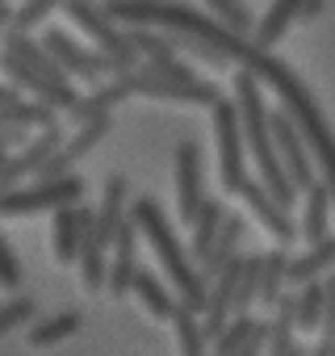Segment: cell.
Wrapping results in <instances>:
<instances>
[{
	"mask_svg": "<svg viewBox=\"0 0 335 356\" xmlns=\"http://www.w3.org/2000/svg\"><path fill=\"white\" fill-rule=\"evenodd\" d=\"M222 218H227V206H222L218 197H206L202 210H197V218L189 222V227H193V248H189L193 264H202V260L210 256V248H214V239H218V231H222Z\"/></svg>",
	"mask_w": 335,
	"mask_h": 356,
	"instance_id": "cell-16",
	"label": "cell"
},
{
	"mask_svg": "<svg viewBox=\"0 0 335 356\" xmlns=\"http://www.w3.org/2000/svg\"><path fill=\"white\" fill-rule=\"evenodd\" d=\"M335 264V239H322L314 248H306L302 256H289V268H285V285H306V281H318V273H327Z\"/></svg>",
	"mask_w": 335,
	"mask_h": 356,
	"instance_id": "cell-19",
	"label": "cell"
},
{
	"mask_svg": "<svg viewBox=\"0 0 335 356\" xmlns=\"http://www.w3.org/2000/svg\"><path fill=\"white\" fill-rule=\"evenodd\" d=\"M306 356H335V335H327V331H322V339H318Z\"/></svg>",
	"mask_w": 335,
	"mask_h": 356,
	"instance_id": "cell-34",
	"label": "cell"
},
{
	"mask_svg": "<svg viewBox=\"0 0 335 356\" xmlns=\"http://www.w3.org/2000/svg\"><path fill=\"white\" fill-rule=\"evenodd\" d=\"M130 222H134V231L155 248V256H159V264H163L168 281H172V289L181 293L177 302H181L185 310L202 314V306H206V281L197 277V264H193V260H189V252L181 248L177 231L168 227L163 210H159L151 197H138V202L130 206Z\"/></svg>",
	"mask_w": 335,
	"mask_h": 356,
	"instance_id": "cell-2",
	"label": "cell"
},
{
	"mask_svg": "<svg viewBox=\"0 0 335 356\" xmlns=\"http://www.w3.org/2000/svg\"><path fill=\"white\" fill-rule=\"evenodd\" d=\"M172 327H177V343H181V356H206L210 339L202 335V314H193V310H185V306L177 302Z\"/></svg>",
	"mask_w": 335,
	"mask_h": 356,
	"instance_id": "cell-27",
	"label": "cell"
},
{
	"mask_svg": "<svg viewBox=\"0 0 335 356\" xmlns=\"http://www.w3.org/2000/svg\"><path fill=\"white\" fill-rule=\"evenodd\" d=\"M88 231H92V210H84V206H63V210H55V227H51L55 260H59V264H76V256H80Z\"/></svg>",
	"mask_w": 335,
	"mask_h": 356,
	"instance_id": "cell-12",
	"label": "cell"
},
{
	"mask_svg": "<svg viewBox=\"0 0 335 356\" xmlns=\"http://www.w3.org/2000/svg\"><path fill=\"white\" fill-rule=\"evenodd\" d=\"M80 310H59V314H51V318H38L34 327H30V348H55L59 339H67V335H76L80 331Z\"/></svg>",
	"mask_w": 335,
	"mask_h": 356,
	"instance_id": "cell-24",
	"label": "cell"
},
{
	"mask_svg": "<svg viewBox=\"0 0 335 356\" xmlns=\"http://www.w3.org/2000/svg\"><path fill=\"white\" fill-rule=\"evenodd\" d=\"M13 26V9H9V0H0V30H9Z\"/></svg>",
	"mask_w": 335,
	"mask_h": 356,
	"instance_id": "cell-36",
	"label": "cell"
},
{
	"mask_svg": "<svg viewBox=\"0 0 335 356\" xmlns=\"http://www.w3.org/2000/svg\"><path fill=\"white\" fill-rule=\"evenodd\" d=\"M59 147H63V126L55 122V126L38 130L30 143H22V151H17V155H5V159H0V197L13 193V189H17V185H26V181H34L38 168H42Z\"/></svg>",
	"mask_w": 335,
	"mask_h": 356,
	"instance_id": "cell-6",
	"label": "cell"
},
{
	"mask_svg": "<svg viewBox=\"0 0 335 356\" xmlns=\"http://www.w3.org/2000/svg\"><path fill=\"white\" fill-rule=\"evenodd\" d=\"M42 51L55 59V67H59L67 80H84V84L113 80V67H109L97 51H84L76 38H67L63 30H47V34H42Z\"/></svg>",
	"mask_w": 335,
	"mask_h": 356,
	"instance_id": "cell-8",
	"label": "cell"
},
{
	"mask_svg": "<svg viewBox=\"0 0 335 356\" xmlns=\"http://www.w3.org/2000/svg\"><path fill=\"white\" fill-rule=\"evenodd\" d=\"M285 268H289V252L285 248H272V252H264L260 256V298L256 302H264L268 310L281 302V293H285Z\"/></svg>",
	"mask_w": 335,
	"mask_h": 356,
	"instance_id": "cell-22",
	"label": "cell"
},
{
	"mask_svg": "<svg viewBox=\"0 0 335 356\" xmlns=\"http://www.w3.org/2000/svg\"><path fill=\"white\" fill-rule=\"evenodd\" d=\"M22 101V92L17 88H9V84H0V105H17Z\"/></svg>",
	"mask_w": 335,
	"mask_h": 356,
	"instance_id": "cell-35",
	"label": "cell"
},
{
	"mask_svg": "<svg viewBox=\"0 0 335 356\" xmlns=\"http://www.w3.org/2000/svg\"><path fill=\"white\" fill-rule=\"evenodd\" d=\"M322 9V0H306V5H302V17H314Z\"/></svg>",
	"mask_w": 335,
	"mask_h": 356,
	"instance_id": "cell-37",
	"label": "cell"
},
{
	"mask_svg": "<svg viewBox=\"0 0 335 356\" xmlns=\"http://www.w3.org/2000/svg\"><path fill=\"white\" fill-rule=\"evenodd\" d=\"M122 222H126V176H109L101 193V210H92V243L109 252Z\"/></svg>",
	"mask_w": 335,
	"mask_h": 356,
	"instance_id": "cell-13",
	"label": "cell"
},
{
	"mask_svg": "<svg viewBox=\"0 0 335 356\" xmlns=\"http://www.w3.org/2000/svg\"><path fill=\"white\" fill-rule=\"evenodd\" d=\"M206 202V168H202V147L197 143H177V210L181 222H193Z\"/></svg>",
	"mask_w": 335,
	"mask_h": 356,
	"instance_id": "cell-9",
	"label": "cell"
},
{
	"mask_svg": "<svg viewBox=\"0 0 335 356\" xmlns=\"http://www.w3.org/2000/svg\"><path fill=\"white\" fill-rule=\"evenodd\" d=\"M76 264H80V281H84V289H105V268H109V256H105V248H97L92 243V231L84 235V248H80V256H76Z\"/></svg>",
	"mask_w": 335,
	"mask_h": 356,
	"instance_id": "cell-28",
	"label": "cell"
},
{
	"mask_svg": "<svg viewBox=\"0 0 335 356\" xmlns=\"http://www.w3.org/2000/svg\"><path fill=\"white\" fill-rule=\"evenodd\" d=\"M239 197L252 206V214L277 235V243H289L293 235H297V227H293V218H289V210H281L264 189H260V181H252V176H247V181H243V189H239Z\"/></svg>",
	"mask_w": 335,
	"mask_h": 356,
	"instance_id": "cell-15",
	"label": "cell"
},
{
	"mask_svg": "<svg viewBox=\"0 0 335 356\" xmlns=\"http://www.w3.org/2000/svg\"><path fill=\"white\" fill-rule=\"evenodd\" d=\"M264 327H268V318L239 314V318H231V323L222 327V335H218L210 348H214V356H239V352H243V348H247V343H252L260 331H264Z\"/></svg>",
	"mask_w": 335,
	"mask_h": 356,
	"instance_id": "cell-23",
	"label": "cell"
},
{
	"mask_svg": "<svg viewBox=\"0 0 335 356\" xmlns=\"http://www.w3.org/2000/svg\"><path fill=\"white\" fill-rule=\"evenodd\" d=\"M84 197V181L72 176H59V181H26L13 193L0 197V218H26V214H42V210H63V206H80Z\"/></svg>",
	"mask_w": 335,
	"mask_h": 356,
	"instance_id": "cell-4",
	"label": "cell"
},
{
	"mask_svg": "<svg viewBox=\"0 0 335 356\" xmlns=\"http://www.w3.org/2000/svg\"><path fill=\"white\" fill-rule=\"evenodd\" d=\"M26 143V130H0V155H9V147Z\"/></svg>",
	"mask_w": 335,
	"mask_h": 356,
	"instance_id": "cell-33",
	"label": "cell"
},
{
	"mask_svg": "<svg viewBox=\"0 0 335 356\" xmlns=\"http://www.w3.org/2000/svg\"><path fill=\"white\" fill-rule=\"evenodd\" d=\"M243 235H247V222L239 218V214H227L222 218V231H218V239H214V248H210V256L197 264V277L210 285L235 256H239V243H243Z\"/></svg>",
	"mask_w": 335,
	"mask_h": 356,
	"instance_id": "cell-14",
	"label": "cell"
},
{
	"mask_svg": "<svg viewBox=\"0 0 335 356\" xmlns=\"http://www.w3.org/2000/svg\"><path fill=\"white\" fill-rule=\"evenodd\" d=\"M0 289H22V260H17V252L9 248V239L0 235Z\"/></svg>",
	"mask_w": 335,
	"mask_h": 356,
	"instance_id": "cell-32",
	"label": "cell"
},
{
	"mask_svg": "<svg viewBox=\"0 0 335 356\" xmlns=\"http://www.w3.org/2000/svg\"><path fill=\"white\" fill-rule=\"evenodd\" d=\"M206 5L214 9V17L227 26L231 38H247V34H252L256 22H252V13L243 9V0H206Z\"/></svg>",
	"mask_w": 335,
	"mask_h": 356,
	"instance_id": "cell-29",
	"label": "cell"
},
{
	"mask_svg": "<svg viewBox=\"0 0 335 356\" xmlns=\"http://www.w3.org/2000/svg\"><path fill=\"white\" fill-rule=\"evenodd\" d=\"M67 0H22V9H13V26L17 34H30V26H42L55 9H63Z\"/></svg>",
	"mask_w": 335,
	"mask_h": 356,
	"instance_id": "cell-30",
	"label": "cell"
},
{
	"mask_svg": "<svg viewBox=\"0 0 335 356\" xmlns=\"http://www.w3.org/2000/svg\"><path fill=\"white\" fill-rule=\"evenodd\" d=\"M302 5H306V0H272L268 13H264V22L256 26V47H260V51L277 47V42H281V34L289 30V22H293V17H302Z\"/></svg>",
	"mask_w": 335,
	"mask_h": 356,
	"instance_id": "cell-21",
	"label": "cell"
},
{
	"mask_svg": "<svg viewBox=\"0 0 335 356\" xmlns=\"http://www.w3.org/2000/svg\"><path fill=\"white\" fill-rule=\"evenodd\" d=\"M322 314H327V289H322V281L297 285V293H293V327L302 335H310V331L322 327Z\"/></svg>",
	"mask_w": 335,
	"mask_h": 356,
	"instance_id": "cell-18",
	"label": "cell"
},
{
	"mask_svg": "<svg viewBox=\"0 0 335 356\" xmlns=\"http://www.w3.org/2000/svg\"><path fill=\"white\" fill-rule=\"evenodd\" d=\"M34 314H38V302L30 293L9 298L5 306H0V339H5L9 331H17V327H26V323H34Z\"/></svg>",
	"mask_w": 335,
	"mask_h": 356,
	"instance_id": "cell-31",
	"label": "cell"
},
{
	"mask_svg": "<svg viewBox=\"0 0 335 356\" xmlns=\"http://www.w3.org/2000/svg\"><path fill=\"white\" fill-rule=\"evenodd\" d=\"M130 293H134V298L155 314V318H172V314H177V298H172V289H168L155 273H147V268H138V273H134Z\"/></svg>",
	"mask_w": 335,
	"mask_h": 356,
	"instance_id": "cell-20",
	"label": "cell"
},
{
	"mask_svg": "<svg viewBox=\"0 0 335 356\" xmlns=\"http://www.w3.org/2000/svg\"><path fill=\"white\" fill-rule=\"evenodd\" d=\"M260 298V256H243L239 264V281H235V298H231V318L247 314Z\"/></svg>",
	"mask_w": 335,
	"mask_h": 356,
	"instance_id": "cell-26",
	"label": "cell"
},
{
	"mask_svg": "<svg viewBox=\"0 0 335 356\" xmlns=\"http://www.w3.org/2000/svg\"><path fill=\"white\" fill-rule=\"evenodd\" d=\"M235 113H239V130H243V147L252 151L256 168H260V189L281 206L289 210L297 202V189L285 176L277 151H272V138H268V109L260 101V84H256V72L252 67H239L235 72Z\"/></svg>",
	"mask_w": 335,
	"mask_h": 356,
	"instance_id": "cell-1",
	"label": "cell"
},
{
	"mask_svg": "<svg viewBox=\"0 0 335 356\" xmlns=\"http://www.w3.org/2000/svg\"><path fill=\"white\" fill-rule=\"evenodd\" d=\"M0 51L5 55H13L22 67H30L47 88H55V92H63V97H80L76 88H72V80L55 67V59L42 51V42H34L30 34H17V30H5V42H0Z\"/></svg>",
	"mask_w": 335,
	"mask_h": 356,
	"instance_id": "cell-10",
	"label": "cell"
},
{
	"mask_svg": "<svg viewBox=\"0 0 335 356\" xmlns=\"http://www.w3.org/2000/svg\"><path fill=\"white\" fill-rule=\"evenodd\" d=\"M268 138H272V151H277L285 176L293 181V189L297 193L310 189L314 185V163H310V151H306V143H302V134H297V126H293V118L285 109L268 113Z\"/></svg>",
	"mask_w": 335,
	"mask_h": 356,
	"instance_id": "cell-7",
	"label": "cell"
},
{
	"mask_svg": "<svg viewBox=\"0 0 335 356\" xmlns=\"http://www.w3.org/2000/svg\"><path fill=\"white\" fill-rule=\"evenodd\" d=\"M327 210H331V189L314 181V185L306 189V202H302V227H297L302 239H306L310 248L327 239V227H331V222H327Z\"/></svg>",
	"mask_w": 335,
	"mask_h": 356,
	"instance_id": "cell-17",
	"label": "cell"
},
{
	"mask_svg": "<svg viewBox=\"0 0 335 356\" xmlns=\"http://www.w3.org/2000/svg\"><path fill=\"white\" fill-rule=\"evenodd\" d=\"M63 9H67L72 26H80V30L97 42V55L113 67V76H126V72H134V67H138V55H134V47H130L126 30H122V26H113V22L105 17V9L97 5V0H67Z\"/></svg>",
	"mask_w": 335,
	"mask_h": 356,
	"instance_id": "cell-3",
	"label": "cell"
},
{
	"mask_svg": "<svg viewBox=\"0 0 335 356\" xmlns=\"http://www.w3.org/2000/svg\"><path fill=\"white\" fill-rule=\"evenodd\" d=\"M214 134H218L222 185H227V193H239L243 181H247V147H243V130H239L235 101H227V97L214 105Z\"/></svg>",
	"mask_w": 335,
	"mask_h": 356,
	"instance_id": "cell-5",
	"label": "cell"
},
{
	"mask_svg": "<svg viewBox=\"0 0 335 356\" xmlns=\"http://www.w3.org/2000/svg\"><path fill=\"white\" fill-rule=\"evenodd\" d=\"M109 248H113V256H109V268H105V289L113 298H126L130 293V281L138 273V231H134L130 218L117 227V235H113Z\"/></svg>",
	"mask_w": 335,
	"mask_h": 356,
	"instance_id": "cell-11",
	"label": "cell"
},
{
	"mask_svg": "<svg viewBox=\"0 0 335 356\" xmlns=\"http://www.w3.org/2000/svg\"><path fill=\"white\" fill-rule=\"evenodd\" d=\"M30 126L47 130V126H55V113H51L47 105H38V101L0 105V130H30Z\"/></svg>",
	"mask_w": 335,
	"mask_h": 356,
	"instance_id": "cell-25",
	"label": "cell"
}]
</instances>
